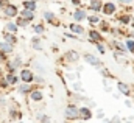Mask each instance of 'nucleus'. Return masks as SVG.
Instances as JSON below:
<instances>
[{
    "mask_svg": "<svg viewBox=\"0 0 134 123\" xmlns=\"http://www.w3.org/2000/svg\"><path fill=\"white\" fill-rule=\"evenodd\" d=\"M34 81L39 83V84H44V78L42 76H34Z\"/></svg>",
    "mask_w": 134,
    "mask_h": 123,
    "instance_id": "33",
    "label": "nucleus"
},
{
    "mask_svg": "<svg viewBox=\"0 0 134 123\" xmlns=\"http://www.w3.org/2000/svg\"><path fill=\"white\" fill-rule=\"evenodd\" d=\"M41 123H50V117L48 115H42L41 117Z\"/></svg>",
    "mask_w": 134,
    "mask_h": 123,
    "instance_id": "32",
    "label": "nucleus"
},
{
    "mask_svg": "<svg viewBox=\"0 0 134 123\" xmlns=\"http://www.w3.org/2000/svg\"><path fill=\"white\" fill-rule=\"evenodd\" d=\"M84 59H86L87 64H91V65H95V67L100 65V59H98L97 56H94L92 53H86V55H84Z\"/></svg>",
    "mask_w": 134,
    "mask_h": 123,
    "instance_id": "6",
    "label": "nucleus"
},
{
    "mask_svg": "<svg viewBox=\"0 0 134 123\" xmlns=\"http://www.w3.org/2000/svg\"><path fill=\"white\" fill-rule=\"evenodd\" d=\"M92 117V112L89 108H80V119L81 120H91Z\"/></svg>",
    "mask_w": 134,
    "mask_h": 123,
    "instance_id": "13",
    "label": "nucleus"
},
{
    "mask_svg": "<svg viewBox=\"0 0 134 123\" xmlns=\"http://www.w3.org/2000/svg\"><path fill=\"white\" fill-rule=\"evenodd\" d=\"M72 2H73L75 5H78V3H80V0H72Z\"/></svg>",
    "mask_w": 134,
    "mask_h": 123,
    "instance_id": "38",
    "label": "nucleus"
},
{
    "mask_svg": "<svg viewBox=\"0 0 134 123\" xmlns=\"http://www.w3.org/2000/svg\"><path fill=\"white\" fill-rule=\"evenodd\" d=\"M8 87H9L8 81L5 80V76H2V78H0V89H8Z\"/></svg>",
    "mask_w": 134,
    "mask_h": 123,
    "instance_id": "28",
    "label": "nucleus"
},
{
    "mask_svg": "<svg viewBox=\"0 0 134 123\" xmlns=\"http://www.w3.org/2000/svg\"><path fill=\"white\" fill-rule=\"evenodd\" d=\"M20 67H22V58H20V56H16V58L8 59V61L5 62L6 73H13V75H16V73H17V70H19Z\"/></svg>",
    "mask_w": 134,
    "mask_h": 123,
    "instance_id": "1",
    "label": "nucleus"
},
{
    "mask_svg": "<svg viewBox=\"0 0 134 123\" xmlns=\"http://www.w3.org/2000/svg\"><path fill=\"white\" fill-rule=\"evenodd\" d=\"M6 61H8V56H6L5 53H2V52H0V65H2V64H5Z\"/></svg>",
    "mask_w": 134,
    "mask_h": 123,
    "instance_id": "31",
    "label": "nucleus"
},
{
    "mask_svg": "<svg viewBox=\"0 0 134 123\" xmlns=\"http://www.w3.org/2000/svg\"><path fill=\"white\" fill-rule=\"evenodd\" d=\"M101 9H103V13H104V14H114V13H115V5L109 2V3H104Z\"/></svg>",
    "mask_w": 134,
    "mask_h": 123,
    "instance_id": "16",
    "label": "nucleus"
},
{
    "mask_svg": "<svg viewBox=\"0 0 134 123\" xmlns=\"http://www.w3.org/2000/svg\"><path fill=\"white\" fill-rule=\"evenodd\" d=\"M119 20H120L122 24H128V22L131 20V17H130L128 14H125V16H120V19H119Z\"/></svg>",
    "mask_w": 134,
    "mask_h": 123,
    "instance_id": "29",
    "label": "nucleus"
},
{
    "mask_svg": "<svg viewBox=\"0 0 134 123\" xmlns=\"http://www.w3.org/2000/svg\"><path fill=\"white\" fill-rule=\"evenodd\" d=\"M19 30V27L16 25V22H6L5 24V31L3 33H11V34H16Z\"/></svg>",
    "mask_w": 134,
    "mask_h": 123,
    "instance_id": "9",
    "label": "nucleus"
},
{
    "mask_svg": "<svg viewBox=\"0 0 134 123\" xmlns=\"http://www.w3.org/2000/svg\"><path fill=\"white\" fill-rule=\"evenodd\" d=\"M78 58H80V55H78V53H76V52H72V50H70V52H67L66 55H64V59H66V61H78Z\"/></svg>",
    "mask_w": 134,
    "mask_h": 123,
    "instance_id": "18",
    "label": "nucleus"
},
{
    "mask_svg": "<svg viewBox=\"0 0 134 123\" xmlns=\"http://www.w3.org/2000/svg\"><path fill=\"white\" fill-rule=\"evenodd\" d=\"M87 16H86V11L84 9H76L75 13H73V19L76 20V22H80V20H83V19H86Z\"/></svg>",
    "mask_w": 134,
    "mask_h": 123,
    "instance_id": "19",
    "label": "nucleus"
},
{
    "mask_svg": "<svg viewBox=\"0 0 134 123\" xmlns=\"http://www.w3.org/2000/svg\"><path fill=\"white\" fill-rule=\"evenodd\" d=\"M31 45H33L34 50H42V45H41V39L39 37H33L31 39Z\"/></svg>",
    "mask_w": 134,
    "mask_h": 123,
    "instance_id": "25",
    "label": "nucleus"
},
{
    "mask_svg": "<svg viewBox=\"0 0 134 123\" xmlns=\"http://www.w3.org/2000/svg\"><path fill=\"white\" fill-rule=\"evenodd\" d=\"M70 30L73 31L75 34H84V28L81 25H76V24H72L70 25Z\"/></svg>",
    "mask_w": 134,
    "mask_h": 123,
    "instance_id": "21",
    "label": "nucleus"
},
{
    "mask_svg": "<svg viewBox=\"0 0 134 123\" xmlns=\"http://www.w3.org/2000/svg\"><path fill=\"white\" fill-rule=\"evenodd\" d=\"M0 52L8 56V55H11V53L14 52V45L8 44V42H5V41H0Z\"/></svg>",
    "mask_w": 134,
    "mask_h": 123,
    "instance_id": "5",
    "label": "nucleus"
},
{
    "mask_svg": "<svg viewBox=\"0 0 134 123\" xmlns=\"http://www.w3.org/2000/svg\"><path fill=\"white\" fill-rule=\"evenodd\" d=\"M28 20H25V19H22V17H19L17 16V20H16V25L19 27V28H25V27H28Z\"/></svg>",
    "mask_w": 134,
    "mask_h": 123,
    "instance_id": "22",
    "label": "nucleus"
},
{
    "mask_svg": "<svg viewBox=\"0 0 134 123\" xmlns=\"http://www.w3.org/2000/svg\"><path fill=\"white\" fill-rule=\"evenodd\" d=\"M126 47H128V50H130L131 53H134V41H131V39H130V41L126 42Z\"/></svg>",
    "mask_w": 134,
    "mask_h": 123,
    "instance_id": "30",
    "label": "nucleus"
},
{
    "mask_svg": "<svg viewBox=\"0 0 134 123\" xmlns=\"http://www.w3.org/2000/svg\"><path fill=\"white\" fill-rule=\"evenodd\" d=\"M30 98H31L33 101H42L44 95H42V92H41L39 89H33V91L30 92Z\"/></svg>",
    "mask_w": 134,
    "mask_h": 123,
    "instance_id": "15",
    "label": "nucleus"
},
{
    "mask_svg": "<svg viewBox=\"0 0 134 123\" xmlns=\"http://www.w3.org/2000/svg\"><path fill=\"white\" fill-rule=\"evenodd\" d=\"M33 28H34V33H36V34H42V33L45 31V27H44L42 24H36Z\"/></svg>",
    "mask_w": 134,
    "mask_h": 123,
    "instance_id": "26",
    "label": "nucleus"
},
{
    "mask_svg": "<svg viewBox=\"0 0 134 123\" xmlns=\"http://www.w3.org/2000/svg\"><path fill=\"white\" fill-rule=\"evenodd\" d=\"M3 41L11 44V45H16L17 44V36L16 34H11V33H3Z\"/></svg>",
    "mask_w": 134,
    "mask_h": 123,
    "instance_id": "12",
    "label": "nucleus"
},
{
    "mask_svg": "<svg viewBox=\"0 0 134 123\" xmlns=\"http://www.w3.org/2000/svg\"><path fill=\"white\" fill-rule=\"evenodd\" d=\"M87 19H89V22H91V25H97V24H100V22H101V20H100V17H98V16H89Z\"/></svg>",
    "mask_w": 134,
    "mask_h": 123,
    "instance_id": "27",
    "label": "nucleus"
},
{
    "mask_svg": "<svg viewBox=\"0 0 134 123\" xmlns=\"http://www.w3.org/2000/svg\"><path fill=\"white\" fill-rule=\"evenodd\" d=\"M17 91H19V93H22V95H30V92L33 91V86L31 84H27V83H22V84H19L17 86Z\"/></svg>",
    "mask_w": 134,
    "mask_h": 123,
    "instance_id": "8",
    "label": "nucleus"
},
{
    "mask_svg": "<svg viewBox=\"0 0 134 123\" xmlns=\"http://www.w3.org/2000/svg\"><path fill=\"white\" fill-rule=\"evenodd\" d=\"M19 123H24V122H19Z\"/></svg>",
    "mask_w": 134,
    "mask_h": 123,
    "instance_id": "39",
    "label": "nucleus"
},
{
    "mask_svg": "<svg viewBox=\"0 0 134 123\" xmlns=\"http://www.w3.org/2000/svg\"><path fill=\"white\" fill-rule=\"evenodd\" d=\"M34 2H37V0H34Z\"/></svg>",
    "mask_w": 134,
    "mask_h": 123,
    "instance_id": "40",
    "label": "nucleus"
},
{
    "mask_svg": "<svg viewBox=\"0 0 134 123\" xmlns=\"http://www.w3.org/2000/svg\"><path fill=\"white\" fill-rule=\"evenodd\" d=\"M97 48H98V50H100L101 53H104V47H103V45H101V44H97Z\"/></svg>",
    "mask_w": 134,
    "mask_h": 123,
    "instance_id": "35",
    "label": "nucleus"
},
{
    "mask_svg": "<svg viewBox=\"0 0 134 123\" xmlns=\"http://www.w3.org/2000/svg\"><path fill=\"white\" fill-rule=\"evenodd\" d=\"M2 13H3V16H5L6 19H14V17L19 16V8H17L16 5H13V3H8V5L3 6Z\"/></svg>",
    "mask_w": 134,
    "mask_h": 123,
    "instance_id": "2",
    "label": "nucleus"
},
{
    "mask_svg": "<svg viewBox=\"0 0 134 123\" xmlns=\"http://www.w3.org/2000/svg\"><path fill=\"white\" fill-rule=\"evenodd\" d=\"M19 78H20V81H22V83L31 84V83L34 81L33 70H30V69H20V70H19Z\"/></svg>",
    "mask_w": 134,
    "mask_h": 123,
    "instance_id": "3",
    "label": "nucleus"
},
{
    "mask_svg": "<svg viewBox=\"0 0 134 123\" xmlns=\"http://www.w3.org/2000/svg\"><path fill=\"white\" fill-rule=\"evenodd\" d=\"M119 2H120V3H125V5H126V3H133L134 0H119Z\"/></svg>",
    "mask_w": 134,
    "mask_h": 123,
    "instance_id": "36",
    "label": "nucleus"
},
{
    "mask_svg": "<svg viewBox=\"0 0 134 123\" xmlns=\"http://www.w3.org/2000/svg\"><path fill=\"white\" fill-rule=\"evenodd\" d=\"M22 5H24V9H28V11H31V13H34L36 8H37V5H36L34 0H24Z\"/></svg>",
    "mask_w": 134,
    "mask_h": 123,
    "instance_id": "14",
    "label": "nucleus"
},
{
    "mask_svg": "<svg viewBox=\"0 0 134 123\" xmlns=\"http://www.w3.org/2000/svg\"><path fill=\"white\" fill-rule=\"evenodd\" d=\"M114 58H115V61L120 62V64L126 61V56H125V53H120V52H115V53H114Z\"/></svg>",
    "mask_w": 134,
    "mask_h": 123,
    "instance_id": "23",
    "label": "nucleus"
},
{
    "mask_svg": "<svg viewBox=\"0 0 134 123\" xmlns=\"http://www.w3.org/2000/svg\"><path fill=\"white\" fill-rule=\"evenodd\" d=\"M2 76H5V70H3V67L0 65V78H2Z\"/></svg>",
    "mask_w": 134,
    "mask_h": 123,
    "instance_id": "37",
    "label": "nucleus"
},
{
    "mask_svg": "<svg viewBox=\"0 0 134 123\" xmlns=\"http://www.w3.org/2000/svg\"><path fill=\"white\" fill-rule=\"evenodd\" d=\"M117 86H119V91H120L122 93H125V95H130V87H128L125 83H122V81H120Z\"/></svg>",
    "mask_w": 134,
    "mask_h": 123,
    "instance_id": "24",
    "label": "nucleus"
},
{
    "mask_svg": "<svg viewBox=\"0 0 134 123\" xmlns=\"http://www.w3.org/2000/svg\"><path fill=\"white\" fill-rule=\"evenodd\" d=\"M89 8H91L92 11L98 13L101 8H103V3H101V0H91V5H89Z\"/></svg>",
    "mask_w": 134,
    "mask_h": 123,
    "instance_id": "17",
    "label": "nucleus"
},
{
    "mask_svg": "<svg viewBox=\"0 0 134 123\" xmlns=\"http://www.w3.org/2000/svg\"><path fill=\"white\" fill-rule=\"evenodd\" d=\"M108 123H120V117L115 115V117H112V120H109Z\"/></svg>",
    "mask_w": 134,
    "mask_h": 123,
    "instance_id": "34",
    "label": "nucleus"
},
{
    "mask_svg": "<svg viewBox=\"0 0 134 123\" xmlns=\"http://www.w3.org/2000/svg\"><path fill=\"white\" fill-rule=\"evenodd\" d=\"M44 19H45L47 22L53 24V25H59V22L56 20V17H55V14H53L52 11H44Z\"/></svg>",
    "mask_w": 134,
    "mask_h": 123,
    "instance_id": "11",
    "label": "nucleus"
},
{
    "mask_svg": "<svg viewBox=\"0 0 134 123\" xmlns=\"http://www.w3.org/2000/svg\"><path fill=\"white\" fill-rule=\"evenodd\" d=\"M19 17H22V19H25V20L31 22V20L34 19V13L28 11V9H20V11H19Z\"/></svg>",
    "mask_w": 134,
    "mask_h": 123,
    "instance_id": "10",
    "label": "nucleus"
},
{
    "mask_svg": "<svg viewBox=\"0 0 134 123\" xmlns=\"http://www.w3.org/2000/svg\"><path fill=\"white\" fill-rule=\"evenodd\" d=\"M89 36H91V39H92L94 42H97V44L103 41V37H101V34L98 33V31H95V30H92V31H91V33H89Z\"/></svg>",
    "mask_w": 134,
    "mask_h": 123,
    "instance_id": "20",
    "label": "nucleus"
},
{
    "mask_svg": "<svg viewBox=\"0 0 134 123\" xmlns=\"http://www.w3.org/2000/svg\"><path fill=\"white\" fill-rule=\"evenodd\" d=\"M66 119L67 120H78L80 119V109L75 104H69L66 109Z\"/></svg>",
    "mask_w": 134,
    "mask_h": 123,
    "instance_id": "4",
    "label": "nucleus"
},
{
    "mask_svg": "<svg viewBox=\"0 0 134 123\" xmlns=\"http://www.w3.org/2000/svg\"><path fill=\"white\" fill-rule=\"evenodd\" d=\"M5 80L8 81L9 86H16V84H19V81H20V78H19L17 75H13V73H5Z\"/></svg>",
    "mask_w": 134,
    "mask_h": 123,
    "instance_id": "7",
    "label": "nucleus"
}]
</instances>
